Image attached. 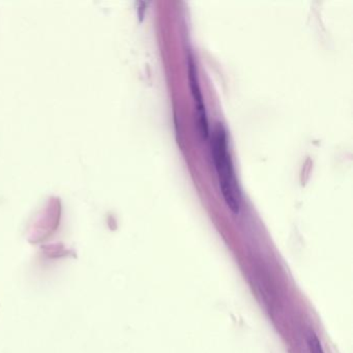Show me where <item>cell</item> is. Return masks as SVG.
<instances>
[{"instance_id": "6da1fadb", "label": "cell", "mask_w": 353, "mask_h": 353, "mask_svg": "<svg viewBox=\"0 0 353 353\" xmlns=\"http://www.w3.org/2000/svg\"><path fill=\"white\" fill-rule=\"evenodd\" d=\"M212 154L225 203L233 214H237L241 210V189L229 152L227 132L222 123L214 125L212 137Z\"/></svg>"}, {"instance_id": "7a4b0ae2", "label": "cell", "mask_w": 353, "mask_h": 353, "mask_svg": "<svg viewBox=\"0 0 353 353\" xmlns=\"http://www.w3.org/2000/svg\"><path fill=\"white\" fill-rule=\"evenodd\" d=\"M189 82L191 88L192 96L197 108L198 128L200 135L203 139L210 137V125H208V113H206L205 105H204L203 96L200 88L199 79H198L197 67L193 57H189Z\"/></svg>"}, {"instance_id": "3957f363", "label": "cell", "mask_w": 353, "mask_h": 353, "mask_svg": "<svg viewBox=\"0 0 353 353\" xmlns=\"http://www.w3.org/2000/svg\"><path fill=\"white\" fill-rule=\"evenodd\" d=\"M307 345H309L310 352L324 353L319 339L313 332H310L309 336H307Z\"/></svg>"}]
</instances>
